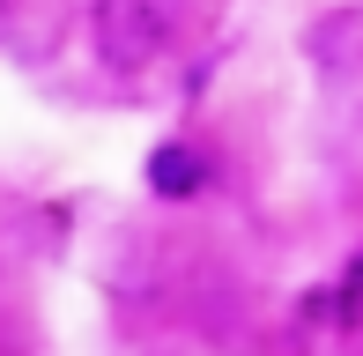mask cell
<instances>
[{
  "mask_svg": "<svg viewBox=\"0 0 363 356\" xmlns=\"http://www.w3.org/2000/svg\"><path fill=\"white\" fill-rule=\"evenodd\" d=\"M74 38V0H0V52L15 67H52Z\"/></svg>",
  "mask_w": 363,
  "mask_h": 356,
  "instance_id": "7a4b0ae2",
  "label": "cell"
},
{
  "mask_svg": "<svg viewBox=\"0 0 363 356\" xmlns=\"http://www.w3.org/2000/svg\"><path fill=\"white\" fill-rule=\"evenodd\" d=\"M148 186H156L163 201H193V193H208V156L186 149V141H163V149L148 156Z\"/></svg>",
  "mask_w": 363,
  "mask_h": 356,
  "instance_id": "277c9868",
  "label": "cell"
},
{
  "mask_svg": "<svg viewBox=\"0 0 363 356\" xmlns=\"http://www.w3.org/2000/svg\"><path fill=\"white\" fill-rule=\"evenodd\" d=\"M304 60L319 82H349L363 67V0H341V8H319L304 23Z\"/></svg>",
  "mask_w": 363,
  "mask_h": 356,
  "instance_id": "3957f363",
  "label": "cell"
},
{
  "mask_svg": "<svg viewBox=\"0 0 363 356\" xmlns=\"http://www.w3.org/2000/svg\"><path fill=\"white\" fill-rule=\"evenodd\" d=\"M89 45L111 74H141L171 45V15L163 0H89Z\"/></svg>",
  "mask_w": 363,
  "mask_h": 356,
  "instance_id": "6da1fadb",
  "label": "cell"
}]
</instances>
